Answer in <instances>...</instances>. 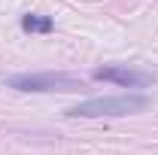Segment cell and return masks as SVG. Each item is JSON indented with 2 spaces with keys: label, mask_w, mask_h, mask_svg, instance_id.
<instances>
[{
  "label": "cell",
  "mask_w": 158,
  "mask_h": 155,
  "mask_svg": "<svg viewBox=\"0 0 158 155\" xmlns=\"http://www.w3.org/2000/svg\"><path fill=\"white\" fill-rule=\"evenodd\" d=\"M149 107V97L143 94H116V97H91L67 110L73 119H122V116H137Z\"/></svg>",
  "instance_id": "obj_1"
},
{
  "label": "cell",
  "mask_w": 158,
  "mask_h": 155,
  "mask_svg": "<svg viewBox=\"0 0 158 155\" xmlns=\"http://www.w3.org/2000/svg\"><path fill=\"white\" fill-rule=\"evenodd\" d=\"M6 88L15 91H34V94H49V91H82L85 79L73 73H15L6 76Z\"/></svg>",
  "instance_id": "obj_2"
},
{
  "label": "cell",
  "mask_w": 158,
  "mask_h": 155,
  "mask_svg": "<svg viewBox=\"0 0 158 155\" xmlns=\"http://www.w3.org/2000/svg\"><path fill=\"white\" fill-rule=\"evenodd\" d=\"M94 79L100 82H116V85H125V88H149L155 76L152 73H143V70H131V67H118V64H110V67H98Z\"/></svg>",
  "instance_id": "obj_3"
},
{
  "label": "cell",
  "mask_w": 158,
  "mask_h": 155,
  "mask_svg": "<svg viewBox=\"0 0 158 155\" xmlns=\"http://www.w3.org/2000/svg\"><path fill=\"white\" fill-rule=\"evenodd\" d=\"M52 27H55V21L46 15H21V31H27V34H49Z\"/></svg>",
  "instance_id": "obj_4"
}]
</instances>
